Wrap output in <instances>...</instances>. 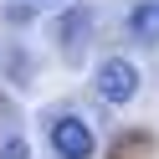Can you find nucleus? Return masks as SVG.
I'll use <instances>...</instances> for the list:
<instances>
[{
    "label": "nucleus",
    "mask_w": 159,
    "mask_h": 159,
    "mask_svg": "<svg viewBox=\"0 0 159 159\" xmlns=\"http://www.w3.org/2000/svg\"><path fill=\"white\" fill-rule=\"evenodd\" d=\"M52 149H57V159H93L98 139L77 113H62V118H52Z\"/></svg>",
    "instance_id": "1"
},
{
    "label": "nucleus",
    "mask_w": 159,
    "mask_h": 159,
    "mask_svg": "<svg viewBox=\"0 0 159 159\" xmlns=\"http://www.w3.org/2000/svg\"><path fill=\"white\" fill-rule=\"evenodd\" d=\"M93 82H98V98H103V103H128V98L139 93V67L123 62V57H108Z\"/></svg>",
    "instance_id": "2"
},
{
    "label": "nucleus",
    "mask_w": 159,
    "mask_h": 159,
    "mask_svg": "<svg viewBox=\"0 0 159 159\" xmlns=\"http://www.w3.org/2000/svg\"><path fill=\"white\" fill-rule=\"evenodd\" d=\"M128 31H134L144 46L159 41V0H139L134 11H128Z\"/></svg>",
    "instance_id": "3"
},
{
    "label": "nucleus",
    "mask_w": 159,
    "mask_h": 159,
    "mask_svg": "<svg viewBox=\"0 0 159 159\" xmlns=\"http://www.w3.org/2000/svg\"><path fill=\"white\" fill-rule=\"evenodd\" d=\"M0 159H31V149H26V139H5V149H0Z\"/></svg>",
    "instance_id": "4"
}]
</instances>
